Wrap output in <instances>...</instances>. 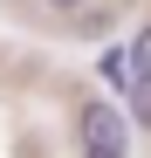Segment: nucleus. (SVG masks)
<instances>
[{
    "instance_id": "nucleus-1",
    "label": "nucleus",
    "mask_w": 151,
    "mask_h": 158,
    "mask_svg": "<svg viewBox=\"0 0 151 158\" xmlns=\"http://www.w3.org/2000/svg\"><path fill=\"white\" fill-rule=\"evenodd\" d=\"M76 131H83V151H103V158H124V151H131V117L110 110V103H83Z\"/></svg>"
},
{
    "instance_id": "nucleus-2",
    "label": "nucleus",
    "mask_w": 151,
    "mask_h": 158,
    "mask_svg": "<svg viewBox=\"0 0 151 158\" xmlns=\"http://www.w3.org/2000/svg\"><path fill=\"white\" fill-rule=\"evenodd\" d=\"M124 69H131V83H151V21L124 41Z\"/></svg>"
},
{
    "instance_id": "nucleus-3",
    "label": "nucleus",
    "mask_w": 151,
    "mask_h": 158,
    "mask_svg": "<svg viewBox=\"0 0 151 158\" xmlns=\"http://www.w3.org/2000/svg\"><path fill=\"white\" fill-rule=\"evenodd\" d=\"M103 83H117V89H131V69H124V48H110V55H103Z\"/></svg>"
},
{
    "instance_id": "nucleus-4",
    "label": "nucleus",
    "mask_w": 151,
    "mask_h": 158,
    "mask_svg": "<svg viewBox=\"0 0 151 158\" xmlns=\"http://www.w3.org/2000/svg\"><path fill=\"white\" fill-rule=\"evenodd\" d=\"M131 110H137V124L151 131V83H131Z\"/></svg>"
},
{
    "instance_id": "nucleus-5",
    "label": "nucleus",
    "mask_w": 151,
    "mask_h": 158,
    "mask_svg": "<svg viewBox=\"0 0 151 158\" xmlns=\"http://www.w3.org/2000/svg\"><path fill=\"white\" fill-rule=\"evenodd\" d=\"M48 7H55V14H83L89 0H48Z\"/></svg>"
},
{
    "instance_id": "nucleus-6",
    "label": "nucleus",
    "mask_w": 151,
    "mask_h": 158,
    "mask_svg": "<svg viewBox=\"0 0 151 158\" xmlns=\"http://www.w3.org/2000/svg\"><path fill=\"white\" fill-rule=\"evenodd\" d=\"M83 158H103V151H83Z\"/></svg>"
}]
</instances>
